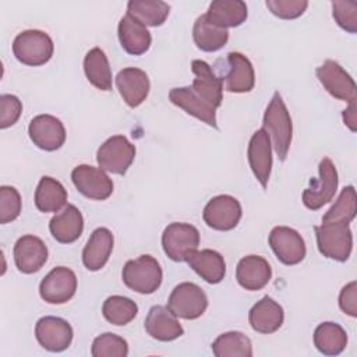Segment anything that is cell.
<instances>
[{"mask_svg":"<svg viewBox=\"0 0 357 357\" xmlns=\"http://www.w3.org/2000/svg\"><path fill=\"white\" fill-rule=\"evenodd\" d=\"M262 128L272 138L273 149L283 162L287 158L293 138V124L290 113L279 92H275L262 119Z\"/></svg>","mask_w":357,"mask_h":357,"instance_id":"cell-1","label":"cell"},{"mask_svg":"<svg viewBox=\"0 0 357 357\" xmlns=\"http://www.w3.org/2000/svg\"><path fill=\"white\" fill-rule=\"evenodd\" d=\"M121 278L124 284L132 291L152 294L159 289L163 273L156 258L152 255H141L124 264Z\"/></svg>","mask_w":357,"mask_h":357,"instance_id":"cell-2","label":"cell"},{"mask_svg":"<svg viewBox=\"0 0 357 357\" xmlns=\"http://www.w3.org/2000/svg\"><path fill=\"white\" fill-rule=\"evenodd\" d=\"M315 236L319 252L339 262L349 259L353 250V233L349 223L344 222H322L315 226Z\"/></svg>","mask_w":357,"mask_h":357,"instance_id":"cell-3","label":"cell"},{"mask_svg":"<svg viewBox=\"0 0 357 357\" xmlns=\"http://www.w3.org/2000/svg\"><path fill=\"white\" fill-rule=\"evenodd\" d=\"M54 45L52 38L39 29H26L20 32L13 42L15 59L25 66H42L53 56Z\"/></svg>","mask_w":357,"mask_h":357,"instance_id":"cell-4","label":"cell"},{"mask_svg":"<svg viewBox=\"0 0 357 357\" xmlns=\"http://www.w3.org/2000/svg\"><path fill=\"white\" fill-rule=\"evenodd\" d=\"M199 231L190 223L174 222L166 226L162 234L165 254L174 262H187L198 250Z\"/></svg>","mask_w":357,"mask_h":357,"instance_id":"cell-5","label":"cell"},{"mask_svg":"<svg viewBox=\"0 0 357 357\" xmlns=\"http://www.w3.org/2000/svg\"><path fill=\"white\" fill-rule=\"evenodd\" d=\"M208 307V297L205 291L195 283L183 282L177 284L167 300V308L183 319L199 318Z\"/></svg>","mask_w":357,"mask_h":357,"instance_id":"cell-6","label":"cell"},{"mask_svg":"<svg viewBox=\"0 0 357 357\" xmlns=\"http://www.w3.org/2000/svg\"><path fill=\"white\" fill-rule=\"evenodd\" d=\"M318 173V178H312L310 187L303 192V204L311 211H317L331 202L337 190V170L329 158L321 159Z\"/></svg>","mask_w":357,"mask_h":357,"instance_id":"cell-7","label":"cell"},{"mask_svg":"<svg viewBox=\"0 0 357 357\" xmlns=\"http://www.w3.org/2000/svg\"><path fill=\"white\" fill-rule=\"evenodd\" d=\"M135 158V146L124 135L107 138L96 152V160L102 170L113 174H126Z\"/></svg>","mask_w":357,"mask_h":357,"instance_id":"cell-8","label":"cell"},{"mask_svg":"<svg viewBox=\"0 0 357 357\" xmlns=\"http://www.w3.org/2000/svg\"><path fill=\"white\" fill-rule=\"evenodd\" d=\"M317 78L333 98L354 103L357 100V86L354 79L346 70L335 60H325L315 71Z\"/></svg>","mask_w":357,"mask_h":357,"instance_id":"cell-9","label":"cell"},{"mask_svg":"<svg viewBox=\"0 0 357 357\" xmlns=\"http://www.w3.org/2000/svg\"><path fill=\"white\" fill-rule=\"evenodd\" d=\"M241 215L243 211L238 199L227 194L213 197L205 205L202 212L204 222L219 231H229L234 229L238 225Z\"/></svg>","mask_w":357,"mask_h":357,"instance_id":"cell-10","label":"cell"},{"mask_svg":"<svg viewBox=\"0 0 357 357\" xmlns=\"http://www.w3.org/2000/svg\"><path fill=\"white\" fill-rule=\"evenodd\" d=\"M71 180L84 197L103 201L107 199L113 192V181L105 173V170L91 166V165H78L71 172Z\"/></svg>","mask_w":357,"mask_h":357,"instance_id":"cell-11","label":"cell"},{"mask_svg":"<svg viewBox=\"0 0 357 357\" xmlns=\"http://www.w3.org/2000/svg\"><path fill=\"white\" fill-rule=\"evenodd\" d=\"M269 245L284 265H297L305 257V243L301 234L287 226H276L269 233Z\"/></svg>","mask_w":357,"mask_h":357,"instance_id":"cell-12","label":"cell"},{"mask_svg":"<svg viewBox=\"0 0 357 357\" xmlns=\"http://www.w3.org/2000/svg\"><path fill=\"white\" fill-rule=\"evenodd\" d=\"M77 290V276L67 266L53 268L40 282L39 294L49 304H64Z\"/></svg>","mask_w":357,"mask_h":357,"instance_id":"cell-13","label":"cell"},{"mask_svg":"<svg viewBox=\"0 0 357 357\" xmlns=\"http://www.w3.org/2000/svg\"><path fill=\"white\" fill-rule=\"evenodd\" d=\"M28 134L38 148L47 152L57 151L66 141V128L63 123L52 114L35 116L29 123Z\"/></svg>","mask_w":357,"mask_h":357,"instance_id":"cell-14","label":"cell"},{"mask_svg":"<svg viewBox=\"0 0 357 357\" xmlns=\"http://www.w3.org/2000/svg\"><path fill=\"white\" fill-rule=\"evenodd\" d=\"M71 325L59 317H42L35 325V336L38 343L53 353L66 350L73 340Z\"/></svg>","mask_w":357,"mask_h":357,"instance_id":"cell-15","label":"cell"},{"mask_svg":"<svg viewBox=\"0 0 357 357\" xmlns=\"http://www.w3.org/2000/svg\"><path fill=\"white\" fill-rule=\"evenodd\" d=\"M247 158L255 178L262 188H266L272 170V145L269 134L264 128H259L252 134L248 142Z\"/></svg>","mask_w":357,"mask_h":357,"instance_id":"cell-16","label":"cell"},{"mask_svg":"<svg viewBox=\"0 0 357 357\" xmlns=\"http://www.w3.org/2000/svg\"><path fill=\"white\" fill-rule=\"evenodd\" d=\"M191 71L194 74L192 91L208 105L218 109L223 100V82L213 73L212 67L204 60H192Z\"/></svg>","mask_w":357,"mask_h":357,"instance_id":"cell-17","label":"cell"},{"mask_svg":"<svg viewBox=\"0 0 357 357\" xmlns=\"http://www.w3.org/2000/svg\"><path fill=\"white\" fill-rule=\"evenodd\" d=\"M13 255L18 271L29 275L38 272L47 261V247L42 238L25 234L17 240Z\"/></svg>","mask_w":357,"mask_h":357,"instance_id":"cell-18","label":"cell"},{"mask_svg":"<svg viewBox=\"0 0 357 357\" xmlns=\"http://www.w3.org/2000/svg\"><path fill=\"white\" fill-rule=\"evenodd\" d=\"M116 86L123 100L134 109L148 98L151 82L144 70L137 67H127L117 73Z\"/></svg>","mask_w":357,"mask_h":357,"instance_id":"cell-19","label":"cell"},{"mask_svg":"<svg viewBox=\"0 0 357 357\" xmlns=\"http://www.w3.org/2000/svg\"><path fill=\"white\" fill-rule=\"evenodd\" d=\"M227 71L222 79L225 89L234 93H245L252 91L255 85V74L251 61L238 52L227 54Z\"/></svg>","mask_w":357,"mask_h":357,"instance_id":"cell-20","label":"cell"},{"mask_svg":"<svg viewBox=\"0 0 357 357\" xmlns=\"http://www.w3.org/2000/svg\"><path fill=\"white\" fill-rule=\"evenodd\" d=\"M272 278L269 262L259 255H247L241 258L236 268V279L238 284L250 291L264 289Z\"/></svg>","mask_w":357,"mask_h":357,"instance_id":"cell-21","label":"cell"},{"mask_svg":"<svg viewBox=\"0 0 357 357\" xmlns=\"http://www.w3.org/2000/svg\"><path fill=\"white\" fill-rule=\"evenodd\" d=\"M146 333L160 342H172L184 333L177 317L163 305H153L145 318Z\"/></svg>","mask_w":357,"mask_h":357,"instance_id":"cell-22","label":"cell"},{"mask_svg":"<svg viewBox=\"0 0 357 357\" xmlns=\"http://www.w3.org/2000/svg\"><path fill=\"white\" fill-rule=\"evenodd\" d=\"M284 312L282 305L269 296H264L252 305L248 312V321L251 328L255 332L264 335L276 332L282 326Z\"/></svg>","mask_w":357,"mask_h":357,"instance_id":"cell-23","label":"cell"},{"mask_svg":"<svg viewBox=\"0 0 357 357\" xmlns=\"http://www.w3.org/2000/svg\"><path fill=\"white\" fill-rule=\"evenodd\" d=\"M169 100L183 109L185 113L192 117L204 121L205 124L218 128L216 124V109L204 102L191 86H180L172 88L169 92Z\"/></svg>","mask_w":357,"mask_h":357,"instance_id":"cell-24","label":"cell"},{"mask_svg":"<svg viewBox=\"0 0 357 357\" xmlns=\"http://www.w3.org/2000/svg\"><path fill=\"white\" fill-rule=\"evenodd\" d=\"M114 237L106 227H98L92 231L82 250V262L88 271L102 269L113 251Z\"/></svg>","mask_w":357,"mask_h":357,"instance_id":"cell-25","label":"cell"},{"mask_svg":"<svg viewBox=\"0 0 357 357\" xmlns=\"http://www.w3.org/2000/svg\"><path fill=\"white\" fill-rule=\"evenodd\" d=\"M49 230L56 241L71 244L78 240L84 230V218L75 205H66L64 209L56 213L49 222Z\"/></svg>","mask_w":357,"mask_h":357,"instance_id":"cell-26","label":"cell"},{"mask_svg":"<svg viewBox=\"0 0 357 357\" xmlns=\"http://www.w3.org/2000/svg\"><path fill=\"white\" fill-rule=\"evenodd\" d=\"M117 35L121 47L132 56H139L148 52L151 47L152 36L151 32L146 29L145 25H142L139 21L132 18L131 15L126 14L117 28Z\"/></svg>","mask_w":357,"mask_h":357,"instance_id":"cell-27","label":"cell"},{"mask_svg":"<svg viewBox=\"0 0 357 357\" xmlns=\"http://www.w3.org/2000/svg\"><path fill=\"white\" fill-rule=\"evenodd\" d=\"M187 262L190 268H192L194 272L201 276V279L211 284L220 283L226 275L225 258L215 250L205 248L195 251Z\"/></svg>","mask_w":357,"mask_h":357,"instance_id":"cell-28","label":"cell"},{"mask_svg":"<svg viewBox=\"0 0 357 357\" xmlns=\"http://www.w3.org/2000/svg\"><path fill=\"white\" fill-rule=\"evenodd\" d=\"M206 18L218 26L234 28L241 25L248 15L247 4L241 0H215L205 13Z\"/></svg>","mask_w":357,"mask_h":357,"instance_id":"cell-29","label":"cell"},{"mask_svg":"<svg viewBox=\"0 0 357 357\" xmlns=\"http://www.w3.org/2000/svg\"><path fill=\"white\" fill-rule=\"evenodd\" d=\"M192 38L198 49L202 52H216L229 40V31L211 22L205 14L199 15L192 28Z\"/></svg>","mask_w":357,"mask_h":357,"instance_id":"cell-30","label":"cell"},{"mask_svg":"<svg viewBox=\"0 0 357 357\" xmlns=\"http://www.w3.org/2000/svg\"><path fill=\"white\" fill-rule=\"evenodd\" d=\"M67 202V190L53 177L43 176L35 190V205L40 212H59Z\"/></svg>","mask_w":357,"mask_h":357,"instance_id":"cell-31","label":"cell"},{"mask_svg":"<svg viewBox=\"0 0 357 357\" xmlns=\"http://www.w3.org/2000/svg\"><path fill=\"white\" fill-rule=\"evenodd\" d=\"M314 344L325 356H337L347 346V333L339 324L322 322L314 331Z\"/></svg>","mask_w":357,"mask_h":357,"instance_id":"cell-32","label":"cell"},{"mask_svg":"<svg viewBox=\"0 0 357 357\" xmlns=\"http://www.w3.org/2000/svg\"><path fill=\"white\" fill-rule=\"evenodd\" d=\"M84 71L88 81L100 91L112 89V70L105 52L100 47L91 49L84 59Z\"/></svg>","mask_w":357,"mask_h":357,"instance_id":"cell-33","label":"cell"},{"mask_svg":"<svg viewBox=\"0 0 357 357\" xmlns=\"http://www.w3.org/2000/svg\"><path fill=\"white\" fill-rule=\"evenodd\" d=\"M170 11V6L160 0H130L127 14L145 26H160Z\"/></svg>","mask_w":357,"mask_h":357,"instance_id":"cell-34","label":"cell"},{"mask_svg":"<svg viewBox=\"0 0 357 357\" xmlns=\"http://www.w3.org/2000/svg\"><path fill=\"white\" fill-rule=\"evenodd\" d=\"M212 351L216 357H251L252 344L250 337L244 333L230 331L215 339L212 343Z\"/></svg>","mask_w":357,"mask_h":357,"instance_id":"cell-35","label":"cell"},{"mask_svg":"<svg viewBox=\"0 0 357 357\" xmlns=\"http://www.w3.org/2000/svg\"><path fill=\"white\" fill-rule=\"evenodd\" d=\"M138 312V305L128 297L110 296L102 305V314L105 319L113 325L123 326L130 324Z\"/></svg>","mask_w":357,"mask_h":357,"instance_id":"cell-36","label":"cell"},{"mask_svg":"<svg viewBox=\"0 0 357 357\" xmlns=\"http://www.w3.org/2000/svg\"><path fill=\"white\" fill-rule=\"evenodd\" d=\"M356 190L353 185L344 187L335 204L322 216V222L350 223L356 218Z\"/></svg>","mask_w":357,"mask_h":357,"instance_id":"cell-37","label":"cell"},{"mask_svg":"<svg viewBox=\"0 0 357 357\" xmlns=\"http://www.w3.org/2000/svg\"><path fill=\"white\" fill-rule=\"evenodd\" d=\"M91 354L93 357H126L128 354V344L119 335L106 332L93 339Z\"/></svg>","mask_w":357,"mask_h":357,"instance_id":"cell-38","label":"cell"},{"mask_svg":"<svg viewBox=\"0 0 357 357\" xmlns=\"http://www.w3.org/2000/svg\"><path fill=\"white\" fill-rule=\"evenodd\" d=\"M21 213V195L11 185L0 187V223L15 220Z\"/></svg>","mask_w":357,"mask_h":357,"instance_id":"cell-39","label":"cell"},{"mask_svg":"<svg viewBox=\"0 0 357 357\" xmlns=\"http://www.w3.org/2000/svg\"><path fill=\"white\" fill-rule=\"evenodd\" d=\"M332 15L342 29L349 33L357 32V3L332 1Z\"/></svg>","mask_w":357,"mask_h":357,"instance_id":"cell-40","label":"cell"},{"mask_svg":"<svg viewBox=\"0 0 357 357\" xmlns=\"http://www.w3.org/2000/svg\"><path fill=\"white\" fill-rule=\"evenodd\" d=\"M265 4L273 15L282 20H294L308 7L307 0H266Z\"/></svg>","mask_w":357,"mask_h":357,"instance_id":"cell-41","label":"cell"},{"mask_svg":"<svg viewBox=\"0 0 357 357\" xmlns=\"http://www.w3.org/2000/svg\"><path fill=\"white\" fill-rule=\"evenodd\" d=\"M22 113V103L15 95L4 93L0 96V128L14 126Z\"/></svg>","mask_w":357,"mask_h":357,"instance_id":"cell-42","label":"cell"},{"mask_svg":"<svg viewBox=\"0 0 357 357\" xmlns=\"http://www.w3.org/2000/svg\"><path fill=\"white\" fill-rule=\"evenodd\" d=\"M339 307L344 314L353 318L357 317V282L356 280L347 283L340 290Z\"/></svg>","mask_w":357,"mask_h":357,"instance_id":"cell-43","label":"cell"},{"mask_svg":"<svg viewBox=\"0 0 357 357\" xmlns=\"http://www.w3.org/2000/svg\"><path fill=\"white\" fill-rule=\"evenodd\" d=\"M342 116H343L344 124L354 132L357 130V127H356V124H357V105H356V102L350 103L349 107L346 110H343Z\"/></svg>","mask_w":357,"mask_h":357,"instance_id":"cell-44","label":"cell"}]
</instances>
